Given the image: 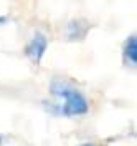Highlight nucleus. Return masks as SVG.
I'll use <instances>...</instances> for the list:
<instances>
[{
  "label": "nucleus",
  "instance_id": "20e7f679",
  "mask_svg": "<svg viewBox=\"0 0 137 146\" xmlns=\"http://www.w3.org/2000/svg\"><path fill=\"white\" fill-rule=\"evenodd\" d=\"M122 58H124V62L127 65L136 66V63H137V38H136V35H130L126 40L124 48H122Z\"/></svg>",
  "mask_w": 137,
  "mask_h": 146
},
{
  "label": "nucleus",
  "instance_id": "423d86ee",
  "mask_svg": "<svg viewBox=\"0 0 137 146\" xmlns=\"http://www.w3.org/2000/svg\"><path fill=\"white\" fill-rule=\"evenodd\" d=\"M81 146H96V145H91V143H86V145H81Z\"/></svg>",
  "mask_w": 137,
  "mask_h": 146
},
{
  "label": "nucleus",
  "instance_id": "7ed1b4c3",
  "mask_svg": "<svg viewBox=\"0 0 137 146\" xmlns=\"http://www.w3.org/2000/svg\"><path fill=\"white\" fill-rule=\"evenodd\" d=\"M89 30V23L83 18H74L68 23L66 28V38L68 40H81Z\"/></svg>",
  "mask_w": 137,
  "mask_h": 146
},
{
  "label": "nucleus",
  "instance_id": "39448f33",
  "mask_svg": "<svg viewBox=\"0 0 137 146\" xmlns=\"http://www.w3.org/2000/svg\"><path fill=\"white\" fill-rule=\"evenodd\" d=\"M5 22H7V18H5V17H0V25H2V23H5Z\"/></svg>",
  "mask_w": 137,
  "mask_h": 146
},
{
  "label": "nucleus",
  "instance_id": "f257e3e1",
  "mask_svg": "<svg viewBox=\"0 0 137 146\" xmlns=\"http://www.w3.org/2000/svg\"><path fill=\"white\" fill-rule=\"evenodd\" d=\"M50 91L63 100V105L55 108V111L58 115H63V116H83L88 113L89 105L88 100L84 98L81 91H78L76 88H73L71 85L60 80H55L50 86Z\"/></svg>",
  "mask_w": 137,
  "mask_h": 146
},
{
  "label": "nucleus",
  "instance_id": "f03ea898",
  "mask_svg": "<svg viewBox=\"0 0 137 146\" xmlns=\"http://www.w3.org/2000/svg\"><path fill=\"white\" fill-rule=\"evenodd\" d=\"M46 46H48V40L41 32H35L31 40L28 42L27 48H25V55L33 62V63H40L43 55L46 52Z\"/></svg>",
  "mask_w": 137,
  "mask_h": 146
}]
</instances>
